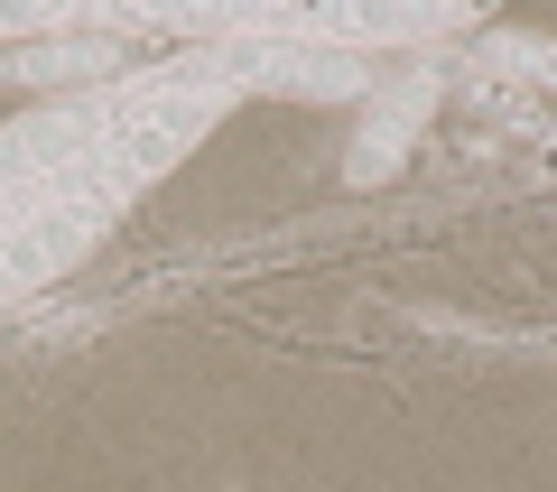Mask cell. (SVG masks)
I'll use <instances>...</instances> for the list:
<instances>
[{"label":"cell","mask_w":557,"mask_h":492,"mask_svg":"<svg viewBox=\"0 0 557 492\" xmlns=\"http://www.w3.org/2000/svg\"><path fill=\"white\" fill-rule=\"evenodd\" d=\"M205 57H214V75L242 102L251 94H270V102H372L381 75H391L381 57H335V47H288V38H214Z\"/></svg>","instance_id":"obj_1"},{"label":"cell","mask_w":557,"mask_h":492,"mask_svg":"<svg viewBox=\"0 0 557 492\" xmlns=\"http://www.w3.org/2000/svg\"><path fill=\"white\" fill-rule=\"evenodd\" d=\"M437 102H446V57H399L381 94L362 102V131L344 139V186H391L409 168L418 131L437 121Z\"/></svg>","instance_id":"obj_2"},{"label":"cell","mask_w":557,"mask_h":492,"mask_svg":"<svg viewBox=\"0 0 557 492\" xmlns=\"http://www.w3.org/2000/svg\"><path fill=\"white\" fill-rule=\"evenodd\" d=\"M149 57H168V47L102 38V28H57V38L0 47V94H47V102H75V94H102V84L139 75Z\"/></svg>","instance_id":"obj_3"},{"label":"cell","mask_w":557,"mask_h":492,"mask_svg":"<svg viewBox=\"0 0 557 492\" xmlns=\"http://www.w3.org/2000/svg\"><path fill=\"white\" fill-rule=\"evenodd\" d=\"M557 84V38H511V28H483L474 57L446 47V84Z\"/></svg>","instance_id":"obj_4"},{"label":"cell","mask_w":557,"mask_h":492,"mask_svg":"<svg viewBox=\"0 0 557 492\" xmlns=\"http://www.w3.org/2000/svg\"><path fill=\"white\" fill-rule=\"evenodd\" d=\"M57 28H75V0H0V47L57 38Z\"/></svg>","instance_id":"obj_5"}]
</instances>
